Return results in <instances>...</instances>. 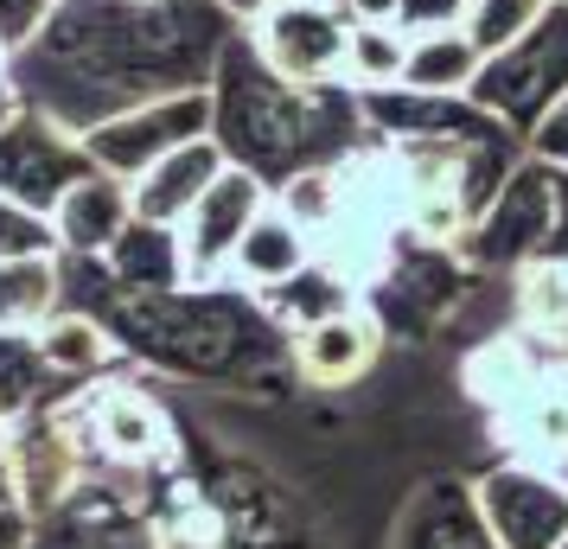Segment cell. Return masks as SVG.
<instances>
[{"label":"cell","instance_id":"obj_39","mask_svg":"<svg viewBox=\"0 0 568 549\" xmlns=\"http://www.w3.org/2000/svg\"><path fill=\"white\" fill-rule=\"evenodd\" d=\"M562 549H568V543H562Z\"/></svg>","mask_w":568,"mask_h":549},{"label":"cell","instance_id":"obj_2","mask_svg":"<svg viewBox=\"0 0 568 549\" xmlns=\"http://www.w3.org/2000/svg\"><path fill=\"white\" fill-rule=\"evenodd\" d=\"M90 268V314H103L115 333L122 358L166 377H199V384H243L262 365L287 358V326L262 294L236 288V282H211V288H109L103 256H78Z\"/></svg>","mask_w":568,"mask_h":549},{"label":"cell","instance_id":"obj_21","mask_svg":"<svg viewBox=\"0 0 568 549\" xmlns=\"http://www.w3.org/2000/svg\"><path fill=\"white\" fill-rule=\"evenodd\" d=\"M109 288H185V256L173 224H148L134 217L129 231L103 250Z\"/></svg>","mask_w":568,"mask_h":549},{"label":"cell","instance_id":"obj_28","mask_svg":"<svg viewBox=\"0 0 568 549\" xmlns=\"http://www.w3.org/2000/svg\"><path fill=\"white\" fill-rule=\"evenodd\" d=\"M13 256H58V236L45 211L20 205V199H0V262Z\"/></svg>","mask_w":568,"mask_h":549},{"label":"cell","instance_id":"obj_29","mask_svg":"<svg viewBox=\"0 0 568 549\" xmlns=\"http://www.w3.org/2000/svg\"><path fill=\"white\" fill-rule=\"evenodd\" d=\"M52 13H58V0H0V52L20 58L39 32L52 27Z\"/></svg>","mask_w":568,"mask_h":549},{"label":"cell","instance_id":"obj_23","mask_svg":"<svg viewBox=\"0 0 568 549\" xmlns=\"http://www.w3.org/2000/svg\"><path fill=\"white\" fill-rule=\"evenodd\" d=\"M64 307V262L58 256H13L0 262V326L32 333L39 319Z\"/></svg>","mask_w":568,"mask_h":549},{"label":"cell","instance_id":"obj_11","mask_svg":"<svg viewBox=\"0 0 568 549\" xmlns=\"http://www.w3.org/2000/svg\"><path fill=\"white\" fill-rule=\"evenodd\" d=\"M498 549H562L568 543V472L537 460H498L473 479Z\"/></svg>","mask_w":568,"mask_h":549},{"label":"cell","instance_id":"obj_31","mask_svg":"<svg viewBox=\"0 0 568 549\" xmlns=\"http://www.w3.org/2000/svg\"><path fill=\"white\" fill-rule=\"evenodd\" d=\"M39 543V518L13 492H0V549H32Z\"/></svg>","mask_w":568,"mask_h":549},{"label":"cell","instance_id":"obj_25","mask_svg":"<svg viewBox=\"0 0 568 549\" xmlns=\"http://www.w3.org/2000/svg\"><path fill=\"white\" fill-rule=\"evenodd\" d=\"M409 58V27L403 20H352L345 39V90H396Z\"/></svg>","mask_w":568,"mask_h":549},{"label":"cell","instance_id":"obj_17","mask_svg":"<svg viewBox=\"0 0 568 549\" xmlns=\"http://www.w3.org/2000/svg\"><path fill=\"white\" fill-rule=\"evenodd\" d=\"M224 166H231V160H224V148H217V134H199V141L173 148V154L154 160V166L129 185L134 217H148V224H180L185 211L199 205V192H205Z\"/></svg>","mask_w":568,"mask_h":549},{"label":"cell","instance_id":"obj_12","mask_svg":"<svg viewBox=\"0 0 568 549\" xmlns=\"http://www.w3.org/2000/svg\"><path fill=\"white\" fill-rule=\"evenodd\" d=\"M262 205H268V185H262L250 166H224V173L199 192V205L173 224L192 288L231 282V256H236V243H243V231L256 224Z\"/></svg>","mask_w":568,"mask_h":549},{"label":"cell","instance_id":"obj_30","mask_svg":"<svg viewBox=\"0 0 568 549\" xmlns=\"http://www.w3.org/2000/svg\"><path fill=\"white\" fill-rule=\"evenodd\" d=\"M524 148L537 160H549L556 173H568V96H556V103L537 115V129L524 134Z\"/></svg>","mask_w":568,"mask_h":549},{"label":"cell","instance_id":"obj_10","mask_svg":"<svg viewBox=\"0 0 568 549\" xmlns=\"http://www.w3.org/2000/svg\"><path fill=\"white\" fill-rule=\"evenodd\" d=\"M90 166H97V160L83 148V134L64 129L45 109L27 103L7 129H0V199H20V205L52 217V205L90 173Z\"/></svg>","mask_w":568,"mask_h":549},{"label":"cell","instance_id":"obj_5","mask_svg":"<svg viewBox=\"0 0 568 549\" xmlns=\"http://www.w3.org/2000/svg\"><path fill=\"white\" fill-rule=\"evenodd\" d=\"M466 275H473V262H466L454 243H428V236L396 231L384 262H377L371 282H364V307L377 314L384 339L389 333H396V339H428L440 319L454 314Z\"/></svg>","mask_w":568,"mask_h":549},{"label":"cell","instance_id":"obj_34","mask_svg":"<svg viewBox=\"0 0 568 549\" xmlns=\"http://www.w3.org/2000/svg\"><path fill=\"white\" fill-rule=\"evenodd\" d=\"M20 109H27V96H20V83H13V71H7V78H0V129H7Z\"/></svg>","mask_w":568,"mask_h":549},{"label":"cell","instance_id":"obj_4","mask_svg":"<svg viewBox=\"0 0 568 549\" xmlns=\"http://www.w3.org/2000/svg\"><path fill=\"white\" fill-rule=\"evenodd\" d=\"M556 243H562V173L524 148V160L498 180V192L473 217V231L460 236V256L479 275H517V268L542 262Z\"/></svg>","mask_w":568,"mask_h":549},{"label":"cell","instance_id":"obj_16","mask_svg":"<svg viewBox=\"0 0 568 549\" xmlns=\"http://www.w3.org/2000/svg\"><path fill=\"white\" fill-rule=\"evenodd\" d=\"M129 224H134V192H129V180H115L103 166H90V173L52 205L58 256H103Z\"/></svg>","mask_w":568,"mask_h":549},{"label":"cell","instance_id":"obj_20","mask_svg":"<svg viewBox=\"0 0 568 549\" xmlns=\"http://www.w3.org/2000/svg\"><path fill=\"white\" fill-rule=\"evenodd\" d=\"M486 52L466 39L460 20L447 27H409V58H403V90H440V96H466L479 78Z\"/></svg>","mask_w":568,"mask_h":549},{"label":"cell","instance_id":"obj_38","mask_svg":"<svg viewBox=\"0 0 568 549\" xmlns=\"http://www.w3.org/2000/svg\"><path fill=\"white\" fill-rule=\"evenodd\" d=\"M0 492H13V479H7V472H0Z\"/></svg>","mask_w":568,"mask_h":549},{"label":"cell","instance_id":"obj_9","mask_svg":"<svg viewBox=\"0 0 568 549\" xmlns=\"http://www.w3.org/2000/svg\"><path fill=\"white\" fill-rule=\"evenodd\" d=\"M256 58L287 83H345V39L352 13L338 0H275L268 13L250 20L243 32Z\"/></svg>","mask_w":568,"mask_h":549},{"label":"cell","instance_id":"obj_24","mask_svg":"<svg viewBox=\"0 0 568 549\" xmlns=\"http://www.w3.org/2000/svg\"><path fill=\"white\" fill-rule=\"evenodd\" d=\"M352 288H358V282H352V275H345L338 262L313 256L307 268L294 275V282H282V288L262 294V307L282 319L287 333H294V326H307V319H326V314H338V307H352V301H358Z\"/></svg>","mask_w":568,"mask_h":549},{"label":"cell","instance_id":"obj_1","mask_svg":"<svg viewBox=\"0 0 568 549\" xmlns=\"http://www.w3.org/2000/svg\"><path fill=\"white\" fill-rule=\"evenodd\" d=\"M217 0H58L52 27L13 58L20 96L64 129H97L122 109L211 83L224 52Z\"/></svg>","mask_w":568,"mask_h":549},{"label":"cell","instance_id":"obj_27","mask_svg":"<svg viewBox=\"0 0 568 549\" xmlns=\"http://www.w3.org/2000/svg\"><path fill=\"white\" fill-rule=\"evenodd\" d=\"M542 7H549V0H466V7H460V27H466V39L491 58V52H505L517 32L537 27Z\"/></svg>","mask_w":568,"mask_h":549},{"label":"cell","instance_id":"obj_33","mask_svg":"<svg viewBox=\"0 0 568 549\" xmlns=\"http://www.w3.org/2000/svg\"><path fill=\"white\" fill-rule=\"evenodd\" d=\"M352 20H396V0H338Z\"/></svg>","mask_w":568,"mask_h":549},{"label":"cell","instance_id":"obj_7","mask_svg":"<svg viewBox=\"0 0 568 549\" xmlns=\"http://www.w3.org/2000/svg\"><path fill=\"white\" fill-rule=\"evenodd\" d=\"M199 134H211V83L173 90V96H148V103L109 115L97 129H83V148H90V160H97L103 173L134 185L154 160H166L173 148L199 141Z\"/></svg>","mask_w":568,"mask_h":549},{"label":"cell","instance_id":"obj_18","mask_svg":"<svg viewBox=\"0 0 568 549\" xmlns=\"http://www.w3.org/2000/svg\"><path fill=\"white\" fill-rule=\"evenodd\" d=\"M313 256H320V250H313V236L301 231L275 199H268V205L256 211V224L243 231V243H236L231 282H236V288H250V294H268V288H282V282H294Z\"/></svg>","mask_w":568,"mask_h":549},{"label":"cell","instance_id":"obj_6","mask_svg":"<svg viewBox=\"0 0 568 549\" xmlns=\"http://www.w3.org/2000/svg\"><path fill=\"white\" fill-rule=\"evenodd\" d=\"M466 96L486 115H498L511 134L537 129L542 109L568 96V0H549L537 13V27L517 32L505 52H491Z\"/></svg>","mask_w":568,"mask_h":549},{"label":"cell","instance_id":"obj_36","mask_svg":"<svg viewBox=\"0 0 568 549\" xmlns=\"http://www.w3.org/2000/svg\"><path fill=\"white\" fill-rule=\"evenodd\" d=\"M556 250H568V173H562V243Z\"/></svg>","mask_w":568,"mask_h":549},{"label":"cell","instance_id":"obj_22","mask_svg":"<svg viewBox=\"0 0 568 549\" xmlns=\"http://www.w3.org/2000/svg\"><path fill=\"white\" fill-rule=\"evenodd\" d=\"M275 205L313 236V250L326 243V236L345 224V211H352V185H345V160H326V166H301V173H287L275 192H268Z\"/></svg>","mask_w":568,"mask_h":549},{"label":"cell","instance_id":"obj_37","mask_svg":"<svg viewBox=\"0 0 568 549\" xmlns=\"http://www.w3.org/2000/svg\"><path fill=\"white\" fill-rule=\"evenodd\" d=\"M0 472H7V421H0Z\"/></svg>","mask_w":568,"mask_h":549},{"label":"cell","instance_id":"obj_3","mask_svg":"<svg viewBox=\"0 0 568 549\" xmlns=\"http://www.w3.org/2000/svg\"><path fill=\"white\" fill-rule=\"evenodd\" d=\"M211 134L231 166H250L268 192L301 173L364 148V109L345 83H287L256 58L250 39H224L211 64Z\"/></svg>","mask_w":568,"mask_h":549},{"label":"cell","instance_id":"obj_15","mask_svg":"<svg viewBox=\"0 0 568 549\" xmlns=\"http://www.w3.org/2000/svg\"><path fill=\"white\" fill-rule=\"evenodd\" d=\"M491 421H498V435H505V447H511L517 460L568 472V365H556L542 352L537 377L505 409H491Z\"/></svg>","mask_w":568,"mask_h":549},{"label":"cell","instance_id":"obj_26","mask_svg":"<svg viewBox=\"0 0 568 549\" xmlns=\"http://www.w3.org/2000/svg\"><path fill=\"white\" fill-rule=\"evenodd\" d=\"M45 390H58V377L45 370V358H39V339L0 326V421L13 428L20 416H32V409L45 403Z\"/></svg>","mask_w":568,"mask_h":549},{"label":"cell","instance_id":"obj_32","mask_svg":"<svg viewBox=\"0 0 568 549\" xmlns=\"http://www.w3.org/2000/svg\"><path fill=\"white\" fill-rule=\"evenodd\" d=\"M466 0H396V20L403 27H447V20H460Z\"/></svg>","mask_w":568,"mask_h":549},{"label":"cell","instance_id":"obj_14","mask_svg":"<svg viewBox=\"0 0 568 549\" xmlns=\"http://www.w3.org/2000/svg\"><path fill=\"white\" fill-rule=\"evenodd\" d=\"M389 549H498V537L466 479H422L396 511Z\"/></svg>","mask_w":568,"mask_h":549},{"label":"cell","instance_id":"obj_8","mask_svg":"<svg viewBox=\"0 0 568 549\" xmlns=\"http://www.w3.org/2000/svg\"><path fill=\"white\" fill-rule=\"evenodd\" d=\"M78 416H83L90 460H103L115 472H160V467L180 460L173 421L160 409V396L129 384V377L97 384V390H78Z\"/></svg>","mask_w":568,"mask_h":549},{"label":"cell","instance_id":"obj_35","mask_svg":"<svg viewBox=\"0 0 568 549\" xmlns=\"http://www.w3.org/2000/svg\"><path fill=\"white\" fill-rule=\"evenodd\" d=\"M217 7H224L231 20H243V27H250V20H256V13H268L275 0H217Z\"/></svg>","mask_w":568,"mask_h":549},{"label":"cell","instance_id":"obj_19","mask_svg":"<svg viewBox=\"0 0 568 549\" xmlns=\"http://www.w3.org/2000/svg\"><path fill=\"white\" fill-rule=\"evenodd\" d=\"M32 339H39V358H45V370H52L58 384H90V377H103L122 358L115 333L90 307H58L52 319L32 326Z\"/></svg>","mask_w":568,"mask_h":549},{"label":"cell","instance_id":"obj_13","mask_svg":"<svg viewBox=\"0 0 568 549\" xmlns=\"http://www.w3.org/2000/svg\"><path fill=\"white\" fill-rule=\"evenodd\" d=\"M377 352H384V326H377V314L364 301H352V307H338L326 319H307V326L287 333V370L301 384H313V390L358 384L364 370L377 365Z\"/></svg>","mask_w":568,"mask_h":549}]
</instances>
